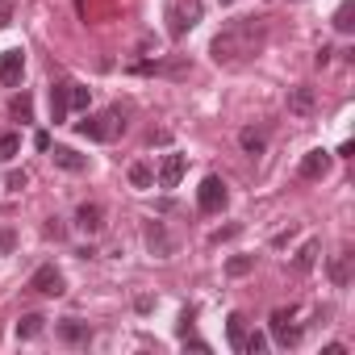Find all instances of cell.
<instances>
[{"label": "cell", "instance_id": "cell-19", "mask_svg": "<svg viewBox=\"0 0 355 355\" xmlns=\"http://www.w3.org/2000/svg\"><path fill=\"white\" fill-rule=\"evenodd\" d=\"M334 30H338V34H351V30H355V5H351V0H343V5H338Z\"/></svg>", "mask_w": 355, "mask_h": 355}, {"label": "cell", "instance_id": "cell-15", "mask_svg": "<svg viewBox=\"0 0 355 355\" xmlns=\"http://www.w3.org/2000/svg\"><path fill=\"white\" fill-rule=\"evenodd\" d=\"M239 146H243L247 155H263V146H268V134H263V130H255V125H247V130L239 134Z\"/></svg>", "mask_w": 355, "mask_h": 355}, {"label": "cell", "instance_id": "cell-16", "mask_svg": "<svg viewBox=\"0 0 355 355\" xmlns=\"http://www.w3.org/2000/svg\"><path fill=\"white\" fill-rule=\"evenodd\" d=\"M51 159H55L63 171H84V167H88V159H84V155H76L71 146H55V155H51Z\"/></svg>", "mask_w": 355, "mask_h": 355}, {"label": "cell", "instance_id": "cell-23", "mask_svg": "<svg viewBox=\"0 0 355 355\" xmlns=\"http://www.w3.org/2000/svg\"><path fill=\"white\" fill-rule=\"evenodd\" d=\"M17 150H21V134H0V159L13 163V159H17Z\"/></svg>", "mask_w": 355, "mask_h": 355}, {"label": "cell", "instance_id": "cell-29", "mask_svg": "<svg viewBox=\"0 0 355 355\" xmlns=\"http://www.w3.org/2000/svg\"><path fill=\"white\" fill-rule=\"evenodd\" d=\"M9 17H13V5H9V0H0V30L9 26Z\"/></svg>", "mask_w": 355, "mask_h": 355}, {"label": "cell", "instance_id": "cell-3", "mask_svg": "<svg viewBox=\"0 0 355 355\" xmlns=\"http://www.w3.org/2000/svg\"><path fill=\"white\" fill-rule=\"evenodd\" d=\"M197 21H201V5H197V0H171V5H167V34L171 38H184Z\"/></svg>", "mask_w": 355, "mask_h": 355}, {"label": "cell", "instance_id": "cell-28", "mask_svg": "<svg viewBox=\"0 0 355 355\" xmlns=\"http://www.w3.org/2000/svg\"><path fill=\"white\" fill-rule=\"evenodd\" d=\"M9 189H13V193L26 189V171H9Z\"/></svg>", "mask_w": 355, "mask_h": 355}, {"label": "cell", "instance_id": "cell-17", "mask_svg": "<svg viewBox=\"0 0 355 355\" xmlns=\"http://www.w3.org/2000/svg\"><path fill=\"white\" fill-rule=\"evenodd\" d=\"M42 330H46V318H42V313H26V318L17 322V338H26V343L38 338Z\"/></svg>", "mask_w": 355, "mask_h": 355}, {"label": "cell", "instance_id": "cell-8", "mask_svg": "<svg viewBox=\"0 0 355 355\" xmlns=\"http://www.w3.org/2000/svg\"><path fill=\"white\" fill-rule=\"evenodd\" d=\"M30 288H34L38 297H63V276L46 263V268H38V272L30 276Z\"/></svg>", "mask_w": 355, "mask_h": 355}, {"label": "cell", "instance_id": "cell-27", "mask_svg": "<svg viewBox=\"0 0 355 355\" xmlns=\"http://www.w3.org/2000/svg\"><path fill=\"white\" fill-rule=\"evenodd\" d=\"M263 347H268V338H263V334H247V338H243V351H247V355H259Z\"/></svg>", "mask_w": 355, "mask_h": 355}, {"label": "cell", "instance_id": "cell-18", "mask_svg": "<svg viewBox=\"0 0 355 355\" xmlns=\"http://www.w3.org/2000/svg\"><path fill=\"white\" fill-rule=\"evenodd\" d=\"M318 251H322V243H318V239H309V243H305V247L297 251V259H293V268H297V272H309V268L318 263Z\"/></svg>", "mask_w": 355, "mask_h": 355}, {"label": "cell", "instance_id": "cell-9", "mask_svg": "<svg viewBox=\"0 0 355 355\" xmlns=\"http://www.w3.org/2000/svg\"><path fill=\"white\" fill-rule=\"evenodd\" d=\"M76 226H80L84 234H101V230H105V205L84 201V205L76 209Z\"/></svg>", "mask_w": 355, "mask_h": 355}, {"label": "cell", "instance_id": "cell-22", "mask_svg": "<svg viewBox=\"0 0 355 355\" xmlns=\"http://www.w3.org/2000/svg\"><path fill=\"white\" fill-rule=\"evenodd\" d=\"M243 338H247V318L243 313H230V347L243 351Z\"/></svg>", "mask_w": 355, "mask_h": 355}, {"label": "cell", "instance_id": "cell-5", "mask_svg": "<svg viewBox=\"0 0 355 355\" xmlns=\"http://www.w3.org/2000/svg\"><path fill=\"white\" fill-rule=\"evenodd\" d=\"M293 318H297V309H276L272 313V338L280 347H297L301 343V330L293 326Z\"/></svg>", "mask_w": 355, "mask_h": 355}, {"label": "cell", "instance_id": "cell-24", "mask_svg": "<svg viewBox=\"0 0 355 355\" xmlns=\"http://www.w3.org/2000/svg\"><path fill=\"white\" fill-rule=\"evenodd\" d=\"M88 101H92V92L84 84H67V105L71 109H88Z\"/></svg>", "mask_w": 355, "mask_h": 355}, {"label": "cell", "instance_id": "cell-10", "mask_svg": "<svg viewBox=\"0 0 355 355\" xmlns=\"http://www.w3.org/2000/svg\"><path fill=\"white\" fill-rule=\"evenodd\" d=\"M21 71H26V55L21 51H5V55H0V84L17 88L21 84Z\"/></svg>", "mask_w": 355, "mask_h": 355}, {"label": "cell", "instance_id": "cell-11", "mask_svg": "<svg viewBox=\"0 0 355 355\" xmlns=\"http://www.w3.org/2000/svg\"><path fill=\"white\" fill-rule=\"evenodd\" d=\"M330 171V150H309L305 159H301V175H305V180H322V175Z\"/></svg>", "mask_w": 355, "mask_h": 355}, {"label": "cell", "instance_id": "cell-31", "mask_svg": "<svg viewBox=\"0 0 355 355\" xmlns=\"http://www.w3.org/2000/svg\"><path fill=\"white\" fill-rule=\"evenodd\" d=\"M222 5H234V0H222Z\"/></svg>", "mask_w": 355, "mask_h": 355}, {"label": "cell", "instance_id": "cell-12", "mask_svg": "<svg viewBox=\"0 0 355 355\" xmlns=\"http://www.w3.org/2000/svg\"><path fill=\"white\" fill-rule=\"evenodd\" d=\"M318 109V101H313V88H293L288 92V113H297V117H309Z\"/></svg>", "mask_w": 355, "mask_h": 355}, {"label": "cell", "instance_id": "cell-14", "mask_svg": "<svg viewBox=\"0 0 355 355\" xmlns=\"http://www.w3.org/2000/svg\"><path fill=\"white\" fill-rule=\"evenodd\" d=\"M71 105H67V84H55L51 88V121H67Z\"/></svg>", "mask_w": 355, "mask_h": 355}, {"label": "cell", "instance_id": "cell-20", "mask_svg": "<svg viewBox=\"0 0 355 355\" xmlns=\"http://www.w3.org/2000/svg\"><path fill=\"white\" fill-rule=\"evenodd\" d=\"M130 184L134 189H155V171L146 163H130Z\"/></svg>", "mask_w": 355, "mask_h": 355}, {"label": "cell", "instance_id": "cell-13", "mask_svg": "<svg viewBox=\"0 0 355 355\" xmlns=\"http://www.w3.org/2000/svg\"><path fill=\"white\" fill-rule=\"evenodd\" d=\"M88 334H92V330H88V322H80V318H63V322H59V338L71 343V347H76V343H88Z\"/></svg>", "mask_w": 355, "mask_h": 355}, {"label": "cell", "instance_id": "cell-21", "mask_svg": "<svg viewBox=\"0 0 355 355\" xmlns=\"http://www.w3.org/2000/svg\"><path fill=\"white\" fill-rule=\"evenodd\" d=\"M347 263H351V255H347V251H343V255H334V263H330V280H334L338 288L351 280V268H347Z\"/></svg>", "mask_w": 355, "mask_h": 355}, {"label": "cell", "instance_id": "cell-25", "mask_svg": "<svg viewBox=\"0 0 355 355\" xmlns=\"http://www.w3.org/2000/svg\"><path fill=\"white\" fill-rule=\"evenodd\" d=\"M251 268H255V255H230V259H226V272H230V276H247Z\"/></svg>", "mask_w": 355, "mask_h": 355}, {"label": "cell", "instance_id": "cell-6", "mask_svg": "<svg viewBox=\"0 0 355 355\" xmlns=\"http://www.w3.org/2000/svg\"><path fill=\"white\" fill-rule=\"evenodd\" d=\"M184 171H189V159L184 155H163V163H159V189H180V180H184Z\"/></svg>", "mask_w": 355, "mask_h": 355}, {"label": "cell", "instance_id": "cell-30", "mask_svg": "<svg viewBox=\"0 0 355 355\" xmlns=\"http://www.w3.org/2000/svg\"><path fill=\"white\" fill-rule=\"evenodd\" d=\"M0 247H5V251H13V230H0Z\"/></svg>", "mask_w": 355, "mask_h": 355}, {"label": "cell", "instance_id": "cell-2", "mask_svg": "<svg viewBox=\"0 0 355 355\" xmlns=\"http://www.w3.org/2000/svg\"><path fill=\"white\" fill-rule=\"evenodd\" d=\"M76 130H80L84 138H92V142H113L117 134H125V113H121V109H105V113H96V117H84Z\"/></svg>", "mask_w": 355, "mask_h": 355}, {"label": "cell", "instance_id": "cell-1", "mask_svg": "<svg viewBox=\"0 0 355 355\" xmlns=\"http://www.w3.org/2000/svg\"><path fill=\"white\" fill-rule=\"evenodd\" d=\"M263 46H268V21H263V17H239V21H230V26L209 42V55H214L218 67H243V63H251Z\"/></svg>", "mask_w": 355, "mask_h": 355}, {"label": "cell", "instance_id": "cell-4", "mask_svg": "<svg viewBox=\"0 0 355 355\" xmlns=\"http://www.w3.org/2000/svg\"><path fill=\"white\" fill-rule=\"evenodd\" d=\"M197 205H201V214H222L226 209V184L218 180V175H205V180H201Z\"/></svg>", "mask_w": 355, "mask_h": 355}, {"label": "cell", "instance_id": "cell-7", "mask_svg": "<svg viewBox=\"0 0 355 355\" xmlns=\"http://www.w3.org/2000/svg\"><path fill=\"white\" fill-rule=\"evenodd\" d=\"M146 247H150V255H159V259H171V255H175V239L167 234L163 222H146Z\"/></svg>", "mask_w": 355, "mask_h": 355}, {"label": "cell", "instance_id": "cell-26", "mask_svg": "<svg viewBox=\"0 0 355 355\" xmlns=\"http://www.w3.org/2000/svg\"><path fill=\"white\" fill-rule=\"evenodd\" d=\"M9 109H13V117H21V121H30V117H34V101H30L26 92H21V96H13V105H9Z\"/></svg>", "mask_w": 355, "mask_h": 355}]
</instances>
